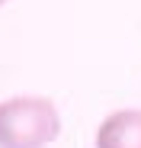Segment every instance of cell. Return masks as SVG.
Listing matches in <instances>:
<instances>
[{"label": "cell", "mask_w": 141, "mask_h": 148, "mask_svg": "<svg viewBox=\"0 0 141 148\" xmlns=\"http://www.w3.org/2000/svg\"><path fill=\"white\" fill-rule=\"evenodd\" d=\"M61 135V116L48 97H10L0 103V148H45Z\"/></svg>", "instance_id": "1"}, {"label": "cell", "mask_w": 141, "mask_h": 148, "mask_svg": "<svg viewBox=\"0 0 141 148\" xmlns=\"http://www.w3.org/2000/svg\"><path fill=\"white\" fill-rule=\"evenodd\" d=\"M96 148H141V110H115L96 129Z\"/></svg>", "instance_id": "2"}, {"label": "cell", "mask_w": 141, "mask_h": 148, "mask_svg": "<svg viewBox=\"0 0 141 148\" xmlns=\"http://www.w3.org/2000/svg\"><path fill=\"white\" fill-rule=\"evenodd\" d=\"M7 3H10V0H0V7H7Z\"/></svg>", "instance_id": "3"}]
</instances>
